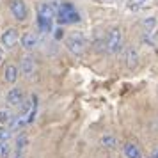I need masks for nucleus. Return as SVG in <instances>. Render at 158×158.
<instances>
[{
  "instance_id": "obj_12",
  "label": "nucleus",
  "mask_w": 158,
  "mask_h": 158,
  "mask_svg": "<svg viewBox=\"0 0 158 158\" xmlns=\"http://www.w3.org/2000/svg\"><path fill=\"white\" fill-rule=\"evenodd\" d=\"M124 155H126V158H142L140 149H139V146H135V144H126L124 146Z\"/></svg>"
},
{
  "instance_id": "obj_11",
  "label": "nucleus",
  "mask_w": 158,
  "mask_h": 158,
  "mask_svg": "<svg viewBox=\"0 0 158 158\" xmlns=\"http://www.w3.org/2000/svg\"><path fill=\"white\" fill-rule=\"evenodd\" d=\"M18 68L15 64H7L6 66V69H4V80L9 82V84H15L16 80H18Z\"/></svg>"
},
{
  "instance_id": "obj_6",
  "label": "nucleus",
  "mask_w": 158,
  "mask_h": 158,
  "mask_svg": "<svg viewBox=\"0 0 158 158\" xmlns=\"http://www.w3.org/2000/svg\"><path fill=\"white\" fill-rule=\"evenodd\" d=\"M36 60H34V57H30V55H25V57L22 59V62H20V69H22V73L27 77V78H30L34 73H36Z\"/></svg>"
},
{
  "instance_id": "obj_20",
  "label": "nucleus",
  "mask_w": 158,
  "mask_h": 158,
  "mask_svg": "<svg viewBox=\"0 0 158 158\" xmlns=\"http://www.w3.org/2000/svg\"><path fill=\"white\" fill-rule=\"evenodd\" d=\"M15 158H23V155H18V153H16V156Z\"/></svg>"
},
{
  "instance_id": "obj_10",
  "label": "nucleus",
  "mask_w": 158,
  "mask_h": 158,
  "mask_svg": "<svg viewBox=\"0 0 158 158\" xmlns=\"http://www.w3.org/2000/svg\"><path fill=\"white\" fill-rule=\"evenodd\" d=\"M22 46L25 50H34L37 46V34L36 32H25L22 37Z\"/></svg>"
},
{
  "instance_id": "obj_3",
  "label": "nucleus",
  "mask_w": 158,
  "mask_h": 158,
  "mask_svg": "<svg viewBox=\"0 0 158 158\" xmlns=\"http://www.w3.org/2000/svg\"><path fill=\"white\" fill-rule=\"evenodd\" d=\"M105 48H107L108 53H117V52L123 50V32L121 29H110L107 32V37H105Z\"/></svg>"
},
{
  "instance_id": "obj_7",
  "label": "nucleus",
  "mask_w": 158,
  "mask_h": 158,
  "mask_svg": "<svg viewBox=\"0 0 158 158\" xmlns=\"http://www.w3.org/2000/svg\"><path fill=\"white\" fill-rule=\"evenodd\" d=\"M6 101H7L9 107H20L23 103V93L20 87H13L11 91L7 93V96H6Z\"/></svg>"
},
{
  "instance_id": "obj_4",
  "label": "nucleus",
  "mask_w": 158,
  "mask_h": 158,
  "mask_svg": "<svg viewBox=\"0 0 158 158\" xmlns=\"http://www.w3.org/2000/svg\"><path fill=\"white\" fill-rule=\"evenodd\" d=\"M66 44H68V50L73 55H82L85 50V37L82 32H71L66 37Z\"/></svg>"
},
{
  "instance_id": "obj_5",
  "label": "nucleus",
  "mask_w": 158,
  "mask_h": 158,
  "mask_svg": "<svg viewBox=\"0 0 158 158\" xmlns=\"http://www.w3.org/2000/svg\"><path fill=\"white\" fill-rule=\"evenodd\" d=\"M9 9H11V15L15 16L18 22H25L27 20V6H25V2L23 0H11V4H9Z\"/></svg>"
},
{
  "instance_id": "obj_19",
  "label": "nucleus",
  "mask_w": 158,
  "mask_h": 158,
  "mask_svg": "<svg viewBox=\"0 0 158 158\" xmlns=\"http://www.w3.org/2000/svg\"><path fill=\"white\" fill-rule=\"evenodd\" d=\"M2 60H4V50L0 48V64H2Z\"/></svg>"
},
{
  "instance_id": "obj_13",
  "label": "nucleus",
  "mask_w": 158,
  "mask_h": 158,
  "mask_svg": "<svg viewBox=\"0 0 158 158\" xmlns=\"http://www.w3.org/2000/svg\"><path fill=\"white\" fill-rule=\"evenodd\" d=\"M101 144H103L107 149H115L117 140H115L114 135H103V137H101Z\"/></svg>"
},
{
  "instance_id": "obj_18",
  "label": "nucleus",
  "mask_w": 158,
  "mask_h": 158,
  "mask_svg": "<svg viewBox=\"0 0 158 158\" xmlns=\"http://www.w3.org/2000/svg\"><path fill=\"white\" fill-rule=\"evenodd\" d=\"M144 25H146L148 29H151V27L156 25V20H155V18H148V20H144Z\"/></svg>"
},
{
  "instance_id": "obj_14",
  "label": "nucleus",
  "mask_w": 158,
  "mask_h": 158,
  "mask_svg": "<svg viewBox=\"0 0 158 158\" xmlns=\"http://www.w3.org/2000/svg\"><path fill=\"white\" fill-rule=\"evenodd\" d=\"M13 117H15V115L11 114L7 108H2V110H0V124H9Z\"/></svg>"
},
{
  "instance_id": "obj_17",
  "label": "nucleus",
  "mask_w": 158,
  "mask_h": 158,
  "mask_svg": "<svg viewBox=\"0 0 158 158\" xmlns=\"http://www.w3.org/2000/svg\"><path fill=\"white\" fill-rule=\"evenodd\" d=\"M9 137H11V130H7V128H0V140H2V142L9 140Z\"/></svg>"
},
{
  "instance_id": "obj_16",
  "label": "nucleus",
  "mask_w": 158,
  "mask_h": 158,
  "mask_svg": "<svg viewBox=\"0 0 158 158\" xmlns=\"http://www.w3.org/2000/svg\"><path fill=\"white\" fill-rule=\"evenodd\" d=\"M25 144H27V137L20 135L18 137V142H16V153H18V155H23V148H25Z\"/></svg>"
},
{
  "instance_id": "obj_9",
  "label": "nucleus",
  "mask_w": 158,
  "mask_h": 158,
  "mask_svg": "<svg viewBox=\"0 0 158 158\" xmlns=\"http://www.w3.org/2000/svg\"><path fill=\"white\" fill-rule=\"evenodd\" d=\"M124 60H126V66H128L130 69H135L137 68V64H139V52H137L135 46H128L126 48Z\"/></svg>"
},
{
  "instance_id": "obj_8",
  "label": "nucleus",
  "mask_w": 158,
  "mask_h": 158,
  "mask_svg": "<svg viewBox=\"0 0 158 158\" xmlns=\"http://www.w3.org/2000/svg\"><path fill=\"white\" fill-rule=\"evenodd\" d=\"M16 43H18V30L16 29H7L2 34V44L6 48H13Z\"/></svg>"
},
{
  "instance_id": "obj_15",
  "label": "nucleus",
  "mask_w": 158,
  "mask_h": 158,
  "mask_svg": "<svg viewBox=\"0 0 158 158\" xmlns=\"http://www.w3.org/2000/svg\"><path fill=\"white\" fill-rule=\"evenodd\" d=\"M9 153H11V144H9V140H6V142L0 144V156L9 158Z\"/></svg>"
},
{
  "instance_id": "obj_2",
  "label": "nucleus",
  "mask_w": 158,
  "mask_h": 158,
  "mask_svg": "<svg viewBox=\"0 0 158 158\" xmlns=\"http://www.w3.org/2000/svg\"><path fill=\"white\" fill-rule=\"evenodd\" d=\"M57 22L60 23V25H66V23H78L80 15L71 4H60L57 7Z\"/></svg>"
},
{
  "instance_id": "obj_1",
  "label": "nucleus",
  "mask_w": 158,
  "mask_h": 158,
  "mask_svg": "<svg viewBox=\"0 0 158 158\" xmlns=\"http://www.w3.org/2000/svg\"><path fill=\"white\" fill-rule=\"evenodd\" d=\"M37 27L41 32H50L52 25H53V9L44 2L37 7Z\"/></svg>"
}]
</instances>
